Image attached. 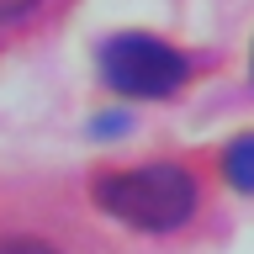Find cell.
Returning <instances> with one entry per match:
<instances>
[{
  "mask_svg": "<svg viewBox=\"0 0 254 254\" xmlns=\"http://www.w3.org/2000/svg\"><path fill=\"white\" fill-rule=\"evenodd\" d=\"M0 254H53L48 244H11V249H0Z\"/></svg>",
  "mask_w": 254,
  "mask_h": 254,
  "instance_id": "obj_4",
  "label": "cell"
},
{
  "mask_svg": "<svg viewBox=\"0 0 254 254\" xmlns=\"http://www.w3.org/2000/svg\"><path fill=\"white\" fill-rule=\"evenodd\" d=\"M32 0H0V16H16V11H27Z\"/></svg>",
  "mask_w": 254,
  "mask_h": 254,
  "instance_id": "obj_5",
  "label": "cell"
},
{
  "mask_svg": "<svg viewBox=\"0 0 254 254\" xmlns=\"http://www.w3.org/2000/svg\"><path fill=\"white\" fill-rule=\"evenodd\" d=\"M95 196H101V206L111 217L132 222V228H148V233L180 228L196 212V180L180 164H143V170L111 175V180H101Z\"/></svg>",
  "mask_w": 254,
  "mask_h": 254,
  "instance_id": "obj_1",
  "label": "cell"
},
{
  "mask_svg": "<svg viewBox=\"0 0 254 254\" xmlns=\"http://www.w3.org/2000/svg\"><path fill=\"white\" fill-rule=\"evenodd\" d=\"M186 59L175 53L170 43H159L148 32H122L101 48V79L122 95H138V101H159V95H175L186 85Z\"/></svg>",
  "mask_w": 254,
  "mask_h": 254,
  "instance_id": "obj_2",
  "label": "cell"
},
{
  "mask_svg": "<svg viewBox=\"0 0 254 254\" xmlns=\"http://www.w3.org/2000/svg\"><path fill=\"white\" fill-rule=\"evenodd\" d=\"M222 175H228V186H233V190H249V196H254V132L228 143V154H222Z\"/></svg>",
  "mask_w": 254,
  "mask_h": 254,
  "instance_id": "obj_3",
  "label": "cell"
}]
</instances>
